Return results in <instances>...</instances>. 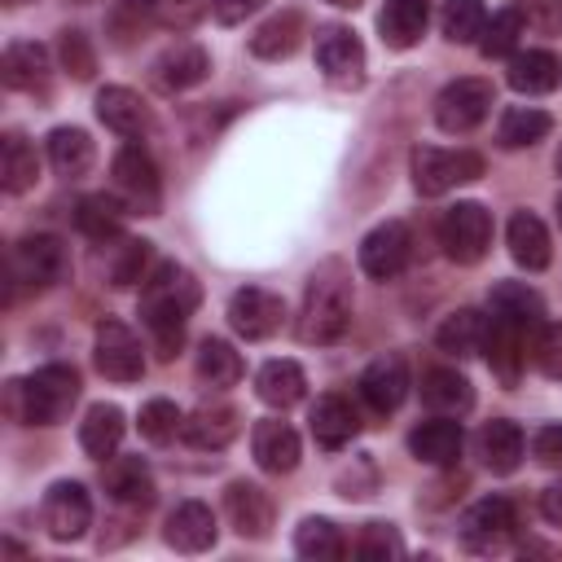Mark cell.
Returning a JSON list of instances; mask_svg holds the SVG:
<instances>
[{"instance_id": "cell-1", "label": "cell", "mask_w": 562, "mask_h": 562, "mask_svg": "<svg viewBox=\"0 0 562 562\" xmlns=\"http://www.w3.org/2000/svg\"><path fill=\"white\" fill-rule=\"evenodd\" d=\"M198 303H202V285L180 263H158L140 281V321H145V329H149V338H154L162 360L176 356V347L184 338V321L193 316Z\"/></svg>"}, {"instance_id": "cell-2", "label": "cell", "mask_w": 562, "mask_h": 562, "mask_svg": "<svg viewBox=\"0 0 562 562\" xmlns=\"http://www.w3.org/2000/svg\"><path fill=\"white\" fill-rule=\"evenodd\" d=\"M79 400V373L75 364H44L31 378L4 382V413L18 426H57L70 404Z\"/></svg>"}, {"instance_id": "cell-3", "label": "cell", "mask_w": 562, "mask_h": 562, "mask_svg": "<svg viewBox=\"0 0 562 562\" xmlns=\"http://www.w3.org/2000/svg\"><path fill=\"white\" fill-rule=\"evenodd\" d=\"M351 325V277L342 268V259H325L303 290V316H299V334L307 342H338Z\"/></svg>"}, {"instance_id": "cell-4", "label": "cell", "mask_w": 562, "mask_h": 562, "mask_svg": "<svg viewBox=\"0 0 562 562\" xmlns=\"http://www.w3.org/2000/svg\"><path fill=\"white\" fill-rule=\"evenodd\" d=\"M479 176H483V158L474 149H439V145L413 149V189L422 198H439V193L470 184Z\"/></svg>"}, {"instance_id": "cell-5", "label": "cell", "mask_w": 562, "mask_h": 562, "mask_svg": "<svg viewBox=\"0 0 562 562\" xmlns=\"http://www.w3.org/2000/svg\"><path fill=\"white\" fill-rule=\"evenodd\" d=\"M66 272H70V255H66L61 237H53V233H31L9 255V281L26 285V290H48V285L66 281Z\"/></svg>"}, {"instance_id": "cell-6", "label": "cell", "mask_w": 562, "mask_h": 562, "mask_svg": "<svg viewBox=\"0 0 562 562\" xmlns=\"http://www.w3.org/2000/svg\"><path fill=\"white\" fill-rule=\"evenodd\" d=\"M439 241L452 263H479L492 246V215L479 202H457L439 220Z\"/></svg>"}, {"instance_id": "cell-7", "label": "cell", "mask_w": 562, "mask_h": 562, "mask_svg": "<svg viewBox=\"0 0 562 562\" xmlns=\"http://www.w3.org/2000/svg\"><path fill=\"white\" fill-rule=\"evenodd\" d=\"M492 101H496V92H492L487 79H452V83L435 97V123H439L443 132H452V136L474 132V127L487 119Z\"/></svg>"}, {"instance_id": "cell-8", "label": "cell", "mask_w": 562, "mask_h": 562, "mask_svg": "<svg viewBox=\"0 0 562 562\" xmlns=\"http://www.w3.org/2000/svg\"><path fill=\"white\" fill-rule=\"evenodd\" d=\"M92 360H97L101 378H110V382H140V373H145V347L123 321H101L97 325Z\"/></svg>"}, {"instance_id": "cell-9", "label": "cell", "mask_w": 562, "mask_h": 562, "mask_svg": "<svg viewBox=\"0 0 562 562\" xmlns=\"http://www.w3.org/2000/svg\"><path fill=\"white\" fill-rule=\"evenodd\" d=\"M40 522H44V531L53 540H79L88 531V522H92V496H88V487L75 483V479L53 483L44 492V501H40Z\"/></svg>"}, {"instance_id": "cell-10", "label": "cell", "mask_w": 562, "mask_h": 562, "mask_svg": "<svg viewBox=\"0 0 562 562\" xmlns=\"http://www.w3.org/2000/svg\"><path fill=\"white\" fill-rule=\"evenodd\" d=\"M514 527H518V522H514V505H509L505 496H483V501H474V505L461 514L457 536H461V544L474 549V553H496V549L509 544Z\"/></svg>"}, {"instance_id": "cell-11", "label": "cell", "mask_w": 562, "mask_h": 562, "mask_svg": "<svg viewBox=\"0 0 562 562\" xmlns=\"http://www.w3.org/2000/svg\"><path fill=\"white\" fill-rule=\"evenodd\" d=\"M114 189L127 198V206H136L140 215H154L158 211V167H154V158H149V149L145 145H123L119 154H114Z\"/></svg>"}, {"instance_id": "cell-12", "label": "cell", "mask_w": 562, "mask_h": 562, "mask_svg": "<svg viewBox=\"0 0 562 562\" xmlns=\"http://www.w3.org/2000/svg\"><path fill=\"white\" fill-rule=\"evenodd\" d=\"M281 321H285V303H281V294H272V290L246 285V290H237V294L228 299V325H233L246 342L272 338V334L281 329Z\"/></svg>"}, {"instance_id": "cell-13", "label": "cell", "mask_w": 562, "mask_h": 562, "mask_svg": "<svg viewBox=\"0 0 562 562\" xmlns=\"http://www.w3.org/2000/svg\"><path fill=\"white\" fill-rule=\"evenodd\" d=\"M316 66L325 70L329 83H360L364 75V44L351 26H321L316 31Z\"/></svg>"}, {"instance_id": "cell-14", "label": "cell", "mask_w": 562, "mask_h": 562, "mask_svg": "<svg viewBox=\"0 0 562 562\" xmlns=\"http://www.w3.org/2000/svg\"><path fill=\"white\" fill-rule=\"evenodd\" d=\"M408 255H413V233H408V224H400V220L378 224V228L360 241V268H364L373 281L400 277L404 263H408Z\"/></svg>"}, {"instance_id": "cell-15", "label": "cell", "mask_w": 562, "mask_h": 562, "mask_svg": "<svg viewBox=\"0 0 562 562\" xmlns=\"http://www.w3.org/2000/svg\"><path fill=\"white\" fill-rule=\"evenodd\" d=\"M487 316L496 325H509L518 334H531L544 325V299L527 281H496L487 290Z\"/></svg>"}, {"instance_id": "cell-16", "label": "cell", "mask_w": 562, "mask_h": 562, "mask_svg": "<svg viewBox=\"0 0 562 562\" xmlns=\"http://www.w3.org/2000/svg\"><path fill=\"white\" fill-rule=\"evenodd\" d=\"M224 518L241 540H263L272 531V496L259 483L237 479L224 492Z\"/></svg>"}, {"instance_id": "cell-17", "label": "cell", "mask_w": 562, "mask_h": 562, "mask_svg": "<svg viewBox=\"0 0 562 562\" xmlns=\"http://www.w3.org/2000/svg\"><path fill=\"white\" fill-rule=\"evenodd\" d=\"M206 70H211V57H206V48L193 44V40H176L171 48H162V53L154 57V83H158L162 92L198 88V83L206 79Z\"/></svg>"}, {"instance_id": "cell-18", "label": "cell", "mask_w": 562, "mask_h": 562, "mask_svg": "<svg viewBox=\"0 0 562 562\" xmlns=\"http://www.w3.org/2000/svg\"><path fill=\"white\" fill-rule=\"evenodd\" d=\"M250 452H255V465L259 470H268V474H290L294 465H299V435H294V426L290 422H281V417H263V422H255V430H250Z\"/></svg>"}, {"instance_id": "cell-19", "label": "cell", "mask_w": 562, "mask_h": 562, "mask_svg": "<svg viewBox=\"0 0 562 562\" xmlns=\"http://www.w3.org/2000/svg\"><path fill=\"white\" fill-rule=\"evenodd\" d=\"M360 400L373 408V413H395L408 395V364L400 356H378L364 373H360Z\"/></svg>"}, {"instance_id": "cell-20", "label": "cell", "mask_w": 562, "mask_h": 562, "mask_svg": "<svg viewBox=\"0 0 562 562\" xmlns=\"http://www.w3.org/2000/svg\"><path fill=\"white\" fill-rule=\"evenodd\" d=\"M162 536H167V544H171L176 553H206V549L215 544L220 527H215V514H211L202 501H180V505L167 514Z\"/></svg>"}, {"instance_id": "cell-21", "label": "cell", "mask_w": 562, "mask_h": 562, "mask_svg": "<svg viewBox=\"0 0 562 562\" xmlns=\"http://www.w3.org/2000/svg\"><path fill=\"white\" fill-rule=\"evenodd\" d=\"M237 430H241V413L233 404H202L184 417L180 435H184V443H193L202 452H220L237 439Z\"/></svg>"}, {"instance_id": "cell-22", "label": "cell", "mask_w": 562, "mask_h": 562, "mask_svg": "<svg viewBox=\"0 0 562 562\" xmlns=\"http://www.w3.org/2000/svg\"><path fill=\"white\" fill-rule=\"evenodd\" d=\"M101 483H105V496L127 509H145L154 501V474L140 457H110L101 470Z\"/></svg>"}, {"instance_id": "cell-23", "label": "cell", "mask_w": 562, "mask_h": 562, "mask_svg": "<svg viewBox=\"0 0 562 562\" xmlns=\"http://www.w3.org/2000/svg\"><path fill=\"white\" fill-rule=\"evenodd\" d=\"M97 119H101L110 132H119V136H145V132L154 127V114H149V105L140 101V92L119 88V83L97 92Z\"/></svg>"}, {"instance_id": "cell-24", "label": "cell", "mask_w": 562, "mask_h": 562, "mask_svg": "<svg viewBox=\"0 0 562 562\" xmlns=\"http://www.w3.org/2000/svg\"><path fill=\"white\" fill-rule=\"evenodd\" d=\"M0 79L13 92H44L48 83V48L35 40H13L0 61Z\"/></svg>"}, {"instance_id": "cell-25", "label": "cell", "mask_w": 562, "mask_h": 562, "mask_svg": "<svg viewBox=\"0 0 562 562\" xmlns=\"http://www.w3.org/2000/svg\"><path fill=\"white\" fill-rule=\"evenodd\" d=\"M505 241H509L514 263H518V268H527V272H540V268H549V259H553L549 228H544V224H540V215H531V211H514V215H509Z\"/></svg>"}, {"instance_id": "cell-26", "label": "cell", "mask_w": 562, "mask_h": 562, "mask_svg": "<svg viewBox=\"0 0 562 562\" xmlns=\"http://www.w3.org/2000/svg\"><path fill=\"white\" fill-rule=\"evenodd\" d=\"M307 426H312V439L334 452V448H342V443L356 439L360 417H356L351 400H342V395H321V400L312 404V413H307Z\"/></svg>"}, {"instance_id": "cell-27", "label": "cell", "mask_w": 562, "mask_h": 562, "mask_svg": "<svg viewBox=\"0 0 562 562\" xmlns=\"http://www.w3.org/2000/svg\"><path fill=\"white\" fill-rule=\"evenodd\" d=\"M461 443H465V435H461V422H452V417H430V422L413 426V435H408V452L426 465H452L461 457Z\"/></svg>"}, {"instance_id": "cell-28", "label": "cell", "mask_w": 562, "mask_h": 562, "mask_svg": "<svg viewBox=\"0 0 562 562\" xmlns=\"http://www.w3.org/2000/svg\"><path fill=\"white\" fill-rule=\"evenodd\" d=\"M505 79L514 92L522 97H540V92H553L558 79H562V61L549 53V48H527V53H514L509 66H505Z\"/></svg>"}, {"instance_id": "cell-29", "label": "cell", "mask_w": 562, "mask_h": 562, "mask_svg": "<svg viewBox=\"0 0 562 562\" xmlns=\"http://www.w3.org/2000/svg\"><path fill=\"white\" fill-rule=\"evenodd\" d=\"M487 334H492V316H487V312H479V307H457V312L439 325L435 342H439V351H448V356H479V351L487 347Z\"/></svg>"}, {"instance_id": "cell-30", "label": "cell", "mask_w": 562, "mask_h": 562, "mask_svg": "<svg viewBox=\"0 0 562 562\" xmlns=\"http://www.w3.org/2000/svg\"><path fill=\"white\" fill-rule=\"evenodd\" d=\"M422 400H426V408L439 413V417H461V413L474 404V386H470L465 373L439 364V369H426V373H422Z\"/></svg>"}, {"instance_id": "cell-31", "label": "cell", "mask_w": 562, "mask_h": 562, "mask_svg": "<svg viewBox=\"0 0 562 562\" xmlns=\"http://www.w3.org/2000/svg\"><path fill=\"white\" fill-rule=\"evenodd\" d=\"M123 430H127V422H123V408L119 404H92L83 413V422H79V448L92 461H105V457L119 452Z\"/></svg>"}, {"instance_id": "cell-32", "label": "cell", "mask_w": 562, "mask_h": 562, "mask_svg": "<svg viewBox=\"0 0 562 562\" xmlns=\"http://www.w3.org/2000/svg\"><path fill=\"white\" fill-rule=\"evenodd\" d=\"M303 35H307L303 13H299V9H281L277 18H268V22L250 35V53L263 57V61H281V57H290V53L303 44Z\"/></svg>"}, {"instance_id": "cell-33", "label": "cell", "mask_w": 562, "mask_h": 562, "mask_svg": "<svg viewBox=\"0 0 562 562\" xmlns=\"http://www.w3.org/2000/svg\"><path fill=\"white\" fill-rule=\"evenodd\" d=\"M474 448H479V457H483V465H487L492 474H509V470H518V461H522V430H518L514 422L496 417V422H487V426L474 435Z\"/></svg>"}, {"instance_id": "cell-34", "label": "cell", "mask_w": 562, "mask_h": 562, "mask_svg": "<svg viewBox=\"0 0 562 562\" xmlns=\"http://www.w3.org/2000/svg\"><path fill=\"white\" fill-rule=\"evenodd\" d=\"M426 0H386L378 13V31L386 40V48H413L426 35Z\"/></svg>"}, {"instance_id": "cell-35", "label": "cell", "mask_w": 562, "mask_h": 562, "mask_svg": "<svg viewBox=\"0 0 562 562\" xmlns=\"http://www.w3.org/2000/svg\"><path fill=\"white\" fill-rule=\"evenodd\" d=\"M307 391V378L294 360H268L259 373H255V395L268 404V408H290L299 404Z\"/></svg>"}, {"instance_id": "cell-36", "label": "cell", "mask_w": 562, "mask_h": 562, "mask_svg": "<svg viewBox=\"0 0 562 562\" xmlns=\"http://www.w3.org/2000/svg\"><path fill=\"white\" fill-rule=\"evenodd\" d=\"M92 158H97V145L83 127H53L48 132V162H53L57 176L75 180L92 167Z\"/></svg>"}, {"instance_id": "cell-37", "label": "cell", "mask_w": 562, "mask_h": 562, "mask_svg": "<svg viewBox=\"0 0 562 562\" xmlns=\"http://www.w3.org/2000/svg\"><path fill=\"white\" fill-rule=\"evenodd\" d=\"M40 176V158H35V145L22 136V132H4L0 140V189L4 193H26Z\"/></svg>"}, {"instance_id": "cell-38", "label": "cell", "mask_w": 562, "mask_h": 562, "mask_svg": "<svg viewBox=\"0 0 562 562\" xmlns=\"http://www.w3.org/2000/svg\"><path fill=\"white\" fill-rule=\"evenodd\" d=\"M123 206L114 202V198H105V193H88V198H79L75 202V228L88 237V241H101V246H110L119 233H123Z\"/></svg>"}, {"instance_id": "cell-39", "label": "cell", "mask_w": 562, "mask_h": 562, "mask_svg": "<svg viewBox=\"0 0 562 562\" xmlns=\"http://www.w3.org/2000/svg\"><path fill=\"white\" fill-rule=\"evenodd\" d=\"M549 127H553V119L544 110H536V105H509L501 114V123H496V140L505 149H527V145L544 140Z\"/></svg>"}, {"instance_id": "cell-40", "label": "cell", "mask_w": 562, "mask_h": 562, "mask_svg": "<svg viewBox=\"0 0 562 562\" xmlns=\"http://www.w3.org/2000/svg\"><path fill=\"white\" fill-rule=\"evenodd\" d=\"M193 369H198V378L211 382V386H233V382L246 373L241 351H233V342H224V338H202Z\"/></svg>"}, {"instance_id": "cell-41", "label": "cell", "mask_w": 562, "mask_h": 562, "mask_svg": "<svg viewBox=\"0 0 562 562\" xmlns=\"http://www.w3.org/2000/svg\"><path fill=\"white\" fill-rule=\"evenodd\" d=\"M342 531L329 518H303L294 531V553L312 558V562H338L342 558Z\"/></svg>"}, {"instance_id": "cell-42", "label": "cell", "mask_w": 562, "mask_h": 562, "mask_svg": "<svg viewBox=\"0 0 562 562\" xmlns=\"http://www.w3.org/2000/svg\"><path fill=\"white\" fill-rule=\"evenodd\" d=\"M483 26H487L483 0H443V9H439V31H443L452 44H479Z\"/></svg>"}, {"instance_id": "cell-43", "label": "cell", "mask_w": 562, "mask_h": 562, "mask_svg": "<svg viewBox=\"0 0 562 562\" xmlns=\"http://www.w3.org/2000/svg\"><path fill=\"white\" fill-rule=\"evenodd\" d=\"M149 259H154V250H149V241H140V237H123L119 246H110V259H105V277H110V285H136V281H145L149 272Z\"/></svg>"}, {"instance_id": "cell-44", "label": "cell", "mask_w": 562, "mask_h": 562, "mask_svg": "<svg viewBox=\"0 0 562 562\" xmlns=\"http://www.w3.org/2000/svg\"><path fill=\"white\" fill-rule=\"evenodd\" d=\"M522 338L527 334H518V329H509V325H496L492 321V334H487V360H492V369H496V378L505 382V386H514L518 382V364H522Z\"/></svg>"}, {"instance_id": "cell-45", "label": "cell", "mask_w": 562, "mask_h": 562, "mask_svg": "<svg viewBox=\"0 0 562 562\" xmlns=\"http://www.w3.org/2000/svg\"><path fill=\"white\" fill-rule=\"evenodd\" d=\"M518 35H522V13L518 9H501L487 18L483 35H479V53L483 57H509L518 48Z\"/></svg>"}, {"instance_id": "cell-46", "label": "cell", "mask_w": 562, "mask_h": 562, "mask_svg": "<svg viewBox=\"0 0 562 562\" xmlns=\"http://www.w3.org/2000/svg\"><path fill=\"white\" fill-rule=\"evenodd\" d=\"M136 426H140V435L149 443H171L184 430V413L171 400H149V404H140V422Z\"/></svg>"}, {"instance_id": "cell-47", "label": "cell", "mask_w": 562, "mask_h": 562, "mask_svg": "<svg viewBox=\"0 0 562 562\" xmlns=\"http://www.w3.org/2000/svg\"><path fill=\"white\" fill-rule=\"evenodd\" d=\"M351 553H356V558H378V562H386V558H400V553H404V540H400V531H395L391 522H364L360 536H356V544H351Z\"/></svg>"}, {"instance_id": "cell-48", "label": "cell", "mask_w": 562, "mask_h": 562, "mask_svg": "<svg viewBox=\"0 0 562 562\" xmlns=\"http://www.w3.org/2000/svg\"><path fill=\"white\" fill-rule=\"evenodd\" d=\"M132 4H140V9H149L162 26H171V31H189L193 22H202V13L211 9V0H132Z\"/></svg>"}, {"instance_id": "cell-49", "label": "cell", "mask_w": 562, "mask_h": 562, "mask_svg": "<svg viewBox=\"0 0 562 562\" xmlns=\"http://www.w3.org/2000/svg\"><path fill=\"white\" fill-rule=\"evenodd\" d=\"M531 356H536V369H540L544 378L562 382V321H549V325H540Z\"/></svg>"}, {"instance_id": "cell-50", "label": "cell", "mask_w": 562, "mask_h": 562, "mask_svg": "<svg viewBox=\"0 0 562 562\" xmlns=\"http://www.w3.org/2000/svg\"><path fill=\"white\" fill-rule=\"evenodd\" d=\"M57 53H61V66H66L75 79H92L97 57H92V44H88V35H83V31H61Z\"/></svg>"}, {"instance_id": "cell-51", "label": "cell", "mask_w": 562, "mask_h": 562, "mask_svg": "<svg viewBox=\"0 0 562 562\" xmlns=\"http://www.w3.org/2000/svg\"><path fill=\"white\" fill-rule=\"evenodd\" d=\"M531 457L540 461V465H562V426L553 422V426H540L536 435H531Z\"/></svg>"}, {"instance_id": "cell-52", "label": "cell", "mask_w": 562, "mask_h": 562, "mask_svg": "<svg viewBox=\"0 0 562 562\" xmlns=\"http://www.w3.org/2000/svg\"><path fill=\"white\" fill-rule=\"evenodd\" d=\"M268 0H211V13H215V22H224V26H237V22H246L250 13H259Z\"/></svg>"}, {"instance_id": "cell-53", "label": "cell", "mask_w": 562, "mask_h": 562, "mask_svg": "<svg viewBox=\"0 0 562 562\" xmlns=\"http://www.w3.org/2000/svg\"><path fill=\"white\" fill-rule=\"evenodd\" d=\"M540 514L562 527V479H553V483L540 492Z\"/></svg>"}, {"instance_id": "cell-54", "label": "cell", "mask_w": 562, "mask_h": 562, "mask_svg": "<svg viewBox=\"0 0 562 562\" xmlns=\"http://www.w3.org/2000/svg\"><path fill=\"white\" fill-rule=\"evenodd\" d=\"M329 4H334V9H356L360 0H329Z\"/></svg>"}, {"instance_id": "cell-55", "label": "cell", "mask_w": 562, "mask_h": 562, "mask_svg": "<svg viewBox=\"0 0 562 562\" xmlns=\"http://www.w3.org/2000/svg\"><path fill=\"white\" fill-rule=\"evenodd\" d=\"M553 167H558V176H562V149H558V158H553Z\"/></svg>"}, {"instance_id": "cell-56", "label": "cell", "mask_w": 562, "mask_h": 562, "mask_svg": "<svg viewBox=\"0 0 562 562\" xmlns=\"http://www.w3.org/2000/svg\"><path fill=\"white\" fill-rule=\"evenodd\" d=\"M558 224H562V193H558Z\"/></svg>"}, {"instance_id": "cell-57", "label": "cell", "mask_w": 562, "mask_h": 562, "mask_svg": "<svg viewBox=\"0 0 562 562\" xmlns=\"http://www.w3.org/2000/svg\"><path fill=\"white\" fill-rule=\"evenodd\" d=\"M4 4H22V0H4Z\"/></svg>"}]
</instances>
